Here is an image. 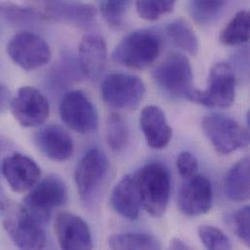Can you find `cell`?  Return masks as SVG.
<instances>
[{"instance_id": "cell-1", "label": "cell", "mask_w": 250, "mask_h": 250, "mask_svg": "<svg viewBox=\"0 0 250 250\" xmlns=\"http://www.w3.org/2000/svg\"><path fill=\"white\" fill-rule=\"evenodd\" d=\"M134 182L145 210L153 217L165 214L170 195V173L162 163H149L135 174Z\"/></svg>"}, {"instance_id": "cell-2", "label": "cell", "mask_w": 250, "mask_h": 250, "mask_svg": "<svg viewBox=\"0 0 250 250\" xmlns=\"http://www.w3.org/2000/svg\"><path fill=\"white\" fill-rule=\"evenodd\" d=\"M160 36L148 29L132 31L123 38L112 52V60L128 68L141 69L152 64L161 53Z\"/></svg>"}, {"instance_id": "cell-3", "label": "cell", "mask_w": 250, "mask_h": 250, "mask_svg": "<svg viewBox=\"0 0 250 250\" xmlns=\"http://www.w3.org/2000/svg\"><path fill=\"white\" fill-rule=\"evenodd\" d=\"M157 86L172 98L190 100L194 88L193 71L189 59L180 53L170 54L153 72Z\"/></svg>"}, {"instance_id": "cell-4", "label": "cell", "mask_w": 250, "mask_h": 250, "mask_svg": "<svg viewBox=\"0 0 250 250\" xmlns=\"http://www.w3.org/2000/svg\"><path fill=\"white\" fill-rule=\"evenodd\" d=\"M67 200V189L58 175H49L38 181L25 196L22 208L40 224L49 221L52 211Z\"/></svg>"}, {"instance_id": "cell-5", "label": "cell", "mask_w": 250, "mask_h": 250, "mask_svg": "<svg viewBox=\"0 0 250 250\" xmlns=\"http://www.w3.org/2000/svg\"><path fill=\"white\" fill-rule=\"evenodd\" d=\"M235 93V73L229 63L221 62L211 67L207 89H195L190 101L208 107L228 108L234 104Z\"/></svg>"}, {"instance_id": "cell-6", "label": "cell", "mask_w": 250, "mask_h": 250, "mask_svg": "<svg viewBox=\"0 0 250 250\" xmlns=\"http://www.w3.org/2000/svg\"><path fill=\"white\" fill-rule=\"evenodd\" d=\"M146 90L142 80L134 75L112 73L101 86L102 99L106 105L115 109L133 110L144 99Z\"/></svg>"}, {"instance_id": "cell-7", "label": "cell", "mask_w": 250, "mask_h": 250, "mask_svg": "<svg viewBox=\"0 0 250 250\" xmlns=\"http://www.w3.org/2000/svg\"><path fill=\"white\" fill-rule=\"evenodd\" d=\"M203 129L220 155L246 148L250 144L249 130L236 120L221 114H211L203 120Z\"/></svg>"}, {"instance_id": "cell-8", "label": "cell", "mask_w": 250, "mask_h": 250, "mask_svg": "<svg viewBox=\"0 0 250 250\" xmlns=\"http://www.w3.org/2000/svg\"><path fill=\"white\" fill-rule=\"evenodd\" d=\"M2 225L12 242L21 250H43L47 238L41 224L21 207L8 208Z\"/></svg>"}, {"instance_id": "cell-9", "label": "cell", "mask_w": 250, "mask_h": 250, "mask_svg": "<svg viewBox=\"0 0 250 250\" xmlns=\"http://www.w3.org/2000/svg\"><path fill=\"white\" fill-rule=\"evenodd\" d=\"M108 170L109 161L102 150L93 148L83 156L75 170V184L83 203L91 204L95 201Z\"/></svg>"}, {"instance_id": "cell-10", "label": "cell", "mask_w": 250, "mask_h": 250, "mask_svg": "<svg viewBox=\"0 0 250 250\" xmlns=\"http://www.w3.org/2000/svg\"><path fill=\"white\" fill-rule=\"evenodd\" d=\"M10 59L24 70L40 68L52 59L48 43L38 34L24 30L16 33L7 44Z\"/></svg>"}, {"instance_id": "cell-11", "label": "cell", "mask_w": 250, "mask_h": 250, "mask_svg": "<svg viewBox=\"0 0 250 250\" xmlns=\"http://www.w3.org/2000/svg\"><path fill=\"white\" fill-rule=\"evenodd\" d=\"M60 115L65 125L81 134L96 131L99 125L98 111L82 91H70L63 96L60 104Z\"/></svg>"}, {"instance_id": "cell-12", "label": "cell", "mask_w": 250, "mask_h": 250, "mask_svg": "<svg viewBox=\"0 0 250 250\" xmlns=\"http://www.w3.org/2000/svg\"><path fill=\"white\" fill-rule=\"evenodd\" d=\"M10 109L16 121L24 127L43 125L50 114L48 100L39 90L30 86L18 90L12 99Z\"/></svg>"}, {"instance_id": "cell-13", "label": "cell", "mask_w": 250, "mask_h": 250, "mask_svg": "<svg viewBox=\"0 0 250 250\" xmlns=\"http://www.w3.org/2000/svg\"><path fill=\"white\" fill-rule=\"evenodd\" d=\"M30 7L39 18L59 22H87L97 15L94 6L69 0H32Z\"/></svg>"}, {"instance_id": "cell-14", "label": "cell", "mask_w": 250, "mask_h": 250, "mask_svg": "<svg viewBox=\"0 0 250 250\" xmlns=\"http://www.w3.org/2000/svg\"><path fill=\"white\" fill-rule=\"evenodd\" d=\"M212 197V186L208 178L195 174L182 184L178 194V207L185 215H203L210 210Z\"/></svg>"}, {"instance_id": "cell-15", "label": "cell", "mask_w": 250, "mask_h": 250, "mask_svg": "<svg viewBox=\"0 0 250 250\" xmlns=\"http://www.w3.org/2000/svg\"><path fill=\"white\" fill-rule=\"evenodd\" d=\"M1 171L10 188L16 193L29 191L41 176L38 165L31 158L21 153H14L4 158Z\"/></svg>"}, {"instance_id": "cell-16", "label": "cell", "mask_w": 250, "mask_h": 250, "mask_svg": "<svg viewBox=\"0 0 250 250\" xmlns=\"http://www.w3.org/2000/svg\"><path fill=\"white\" fill-rule=\"evenodd\" d=\"M55 233L62 250L93 249V239L88 224L81 217L73 213L62 212L57 216Z\"/></svg>"}, {"instance_id": "cell-17", "label": "cell", "mask_w": 250, "mask_h": 250, "mask_svg": "<svg viewBox=\"0 0 250 250\" xmlns=\"http://www.w3.org/2000/svg\"><path fill=\"white\" fill-rule=\"evenodd\" d=\"M33 142L47 158L56 162L70 159L74 152V144L69 133L61 125H47L33 134Z\"/></svg>"}, {"instance_id": "cell-18", "label": "cell", "mask_w": 250, "mask_h": 250, "mask_svg": "<svg viewBox=\"0 0 250 250\" xmlns=\"http://www.w3.org/2000/svg\"><path fill=\"white\" fill-rule=\"evenodd\" d=\"M139 124L147 144L153 149H163L170 141L172 130L164 111L155 105L142 109Z\"/></svg>"}, {"instance_id": "cell-19", "label": "cell", "mask_w": 250, "mask_h": 250, "mask_svg": "<svg viewBox=\"0 0 250 250\" xmlns=\"http://www.w3.org/2000/svg\"><path fill=\"white\" fill-rule=\"evenodd\" d=\"M79 62L83 73L90 79L99 78L107 62V47L103 37L85 35L79 45Z\"/></svg>"}, {"instance_id": "cell-20", "label": "cell", "mask_w": 250, "mask_h": 250, "mask_svg": "<svg viewBox=\"0 0 250 250\" xmlns=\"http://www.w3.org/2000/svg\"><path fill=\"white\" fill-rule=\"evenodd\" d=\"M110 205L121 216L129 220L137 219L141 203L132 176L125 175L116 184L110 196Z\"/></svg>"}, {"instance_id": "cell-21", "label": "cell", "mask_w": 250, "mask_h": 250, "mask_svg": "<svg viewBox=\"0 0 250 250\" xmlns=\"http://www.w3.org/2000/svg\"><path fill=\"white\" fill-rule=\"evenodd\" d=\"M250 161L246 157L236 163L228 171L225 178V193L227 197L237 203L250 199Z\"/></svg>"}, {"instance_id": "cell-22", "label": "cell", "mask_w": 250, "mask_h": 250, "mask_svg": "<svg viewBox=\"0 0 250 250\" xmlns=\"http://www.w3.org/2000/svg\"><path fill=\"white\" fill-rule=\"evenodd\" d=\"M167 32L176 47L191 56L198 54V37L192 26L185 20L178 19L170 22L167 27Z\"/></svg>"}, {"instance_id": "cell-23", "label": "cell", "mask_w": 250, "mask_h": 250, "mask_svg": "<svg viewBox=\"0 0 250 250\" xmlns=\"http://www.w3.org/2000/svg\"><path fill=\"white\" fill-rule=\"evenodd\" d=\"M111 250H161L160 241L145 233H127L113 235L108 239Z\"/></svg>"}, {"instance_id": "cell-24", "label": "cell", "mask_w": 250, "mask_h": 250, "mask_svg": "<svg viewBox=\"0 0 250 250\" xmlns=\"http://www.w3.org/2000/svg\"><path fill=\"white\" fill-rule=\"evenodd\" d=\"M250 40V13L240 11L220 34V41L224 45L234 46L246 43Z\"/></svg>"}, {"instance_id": "cell-25", "label": "cell", "mask_w": 250, "mask_h": 250, "mask_svg": "<svg viewBox=\"0 0 250 250\" xmlns=\"http://www.w3.org/2000/svg\"><path fill=\"white\" fill-rule=\"evenodd\" d=\"M128 129L123 117L117 113H111L106 123V141L111 150L119 152L127 143Z\"/></svg>"}, {"instance_id": "cell-26", "label": "cell", "mask_w": 250, "mask_h": 250, "mask_svg": "<svg viewBox=\"0 0 250 250\" xmlns=\"http://www.w3.org/2000/svg\"><path fill=\"white\" fill-rule=\"evenodd\" d=\"M0 17L13 25H24L39 18L32 7H24L10 1L0 3Z\"/></svg>"}, {"instance_id": "cell-27", "label": "cell", "mask_w": 250, "mask_h": 250, "mask_svg": "<svg viewBox=\"0 0 250 250\" xmlns=\"http://www.w3.org/2000/svg\"><path fill=\"white\" fill-rule=\"evenodd\" d=\"M176 0H136V11L140 18L146 21H156L170 13Z\"/></svg>"}, {"instance_id": "cell-28", "label": "cell", "mask_w": 250, "mask_h": 250, "mask_svg": "<svg viewBox=\"0 0 250 250\" xmlns=\"http://www.w3.org/2000/svg\"><path fill=\"white\" fill-rule=\"evenodd\" d=\"M226 0H191V12L196 21L208 23L221 12Z\"/></svg>"}, {"instance_id": "cell-29", "label": "cell", "mask_w": 250, "mask_h": 250, "mask_svg": "<svg viewBox=\"0 0 250 250\" xmlns=\"http://www.w3.org/2000/svg\"><path fill=\"white\" fill-rule=\"evenodd\" d=\"M198 235L201 242L208 250H232V244L229 238L218 228L203 225L199 228Z\"/></svg>"}, {"instance_id": "cell-30", "label": "cell", "mask_w": 250, "mask_h": 250, "mask_svg": "<svg viewBox=\"0 0 250 250\" xmlns=\"http://www.w3.org/2000/svg\"><path fill=\"white\" fill-rule=\"evenodd\" d=\"M130 0H105L102 5V14L108 24L119 26Z\"/></svg>"}, {"instance_id": "cell-31", "label": "cell", "mask_w": 250, "mask_h": 250, "mask_svg": "<svg viewBox=\"0 0 250 250\" xmlns=\"http://www.w3.org/2000/svg\"><path fill=\"white\" fill-rule=\"evenodd\" d=\"M250 208L249 206L244 207L234 213L232 221L234 229L240 240L247 246L250 244Z\"/></svg>"}, {"instance_id": "cell-32", "label": "cell", "mask_w": 250, "mask_h": 250, "mask_svg": "<svg viewBox=\"0 0 250 250\" xmlns=\"http://www.w3.org/2000/svg\"><path fill=\"white\" fill-rule=\"evenodd\" d=\"M176 167L179 174L187 179L194 176L198 171V161L194 154L188 151L180 153L176 160Z\"/></svg>"}, {"instance_id": "cell-33", "label": "cell", "mask_w": 250, "mask_h": 250, "mask_svg": "<svg viewBox=\"0 0 250 250\" xmlns=\"http://www.w3.org/2000/svg\"><path fill=\"white\" fill-rule=\"evenodd\" d=\"M12 96L10 90L2 83H0V113L5 112L11 104Z\"/></svg>"}, {"instance_id": "cell-34", "label": "cell", "mask_w": 250, "mask_h": 250, "mask_svg": "<svg viewBox=\"0 0 250 250\" xmlns=\"http://www.w3.org/2000/svg\"><path fill=\"white\" fill-rule=\"evenodd\" d=\"M169 249L170 250H189L190 248L183 242L181 241L180 239H177V238H173L170 243H169Z\"/></svg>"}]
</instances>
